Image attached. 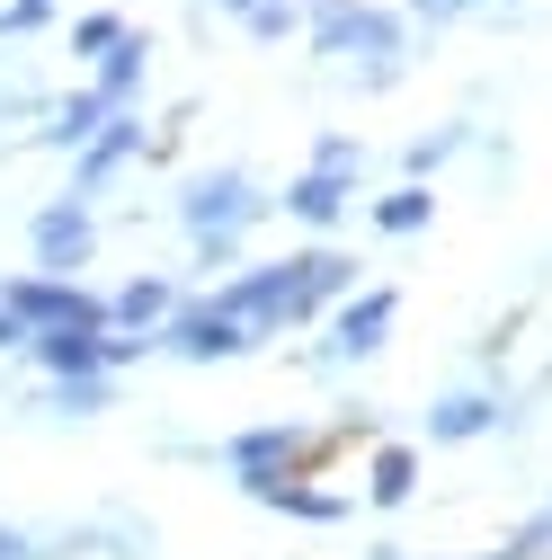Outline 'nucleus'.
I'll return each mask as SVG.
<instances>
[{"instance_id":"obj_1","label":"nucleus","mask_w":552,"mask_h":560,"mask_svg":"<svg viewBox=\"0 0 552 560\" xmlns=\"http://www.w3.org/2000/svg\"><path fill=\"white\" fill-rule=\"evenodd\" d=\"M312 27H321V45H338V54H348V45H357V54H392V45H401V27H392L383 10H357V0H330Z\"/></svg>"},{"instance_id":"obj_2","label":"nucleus","mask_w":552,"mask_h":560,"mask_svg":"<svg viewBox=\"0 0 552 560\" xmlns=\"http://www.w3.org/2000/svg\"><path fill=\"white\" fill-rule=\"evenodd\" d=\"M392 294H357L348 312H338V347H348V357H375V347H383V329H392Z\"/></svg>"},{"instance_id":"obj_3","label":"nucleus","mask_w":552,"mask_h":560,"mask_svg":"<svg viewBox=\"0 0 552 560\" xmlns=\"http://www.w3.org/2000/svg\"><path fill=\"white\" fill-rule=\"evenodd\" d=\"M179 347H187V357H232V347H250V338L232 329V312H187L179 320Z\"/></svg>"},{"instance_id":"obj_4","label":"nucleus","mask_w":552,"mask_h":560,"mask_svg":"<svg viewBox=\"0 0 552 560\" xmlns=\"http://www.w3.org/2000/svg\"><path fill=\"white\" fill-rule=\"evenodd\" d=\"M491 428V400L481 392H455V400H437V418H428V436H446V445H463V436H481Z\"/></svg>"},{"instance_id":"obj_5","label":"nucleus","mask_w":552,"mask_h":560,"mask_svg":"<svg viewBox=\"0 0 552 560\" xmlns=\"http://www.w3.org/2000/svg\"><path fill=\"white\" fill-rule=\"evenodd\" d=\"M338 196H348V187H338V178L321 170V178H303V187H295L286 205H295V214H303V223H330V214H338Z\"/></svg>"},{"instance_id":"obj_6","label":"nucleus","mask_w":552,"mask_h":560,"mask_svg":"<svg viewBox=\"0 0 552 560\" xmlns=\"http://www.w3.org/2000/svg\"><path fill=\"white\" fill-rule=\"evenodd\" d=\"M383 232H419L428 223V187H401V196H383V214H375Z\"/></svg>"},{"instance_id":"obj_7","label":"nucleus","mask_w":552,"mask_h":560,"mask_svg":"<svg viewBox=\"0 0 552 560\" xmlns=\"http://www.w3.org/2000/svg\"><path fill=\"white\" fill-rule=\"evenodd\" d=\"M375 499H383V508H392V499H410V454H401V445L375 463Z\"/></svg>"},{"instance_id":"obj_8","label":"nucleus","mask_w":552,"mask_h":560,"mask_svg":"<svg viewBox=\"0 0 552 560\" xmlns=\"http://www.w3.org/2000/svg\"><path fill=\"white\" fill-rule=\"evenodd\" d=\"M232 10H241V19L258 27V36H276V27H286V19H295V0H232Z\"/></svg>"},{"instance_id":"obj_9","label":"nucleus","mask_w":552,"mask_h":560,"mask_svg":"<svg viewBox=\"0 0 552 560\" xmlns=\"http://www.w3.org/2000/svg\"><path fill=\"white\" fill-rule=\"evenodd\" d=\"M81 241H90V232H81V223H62V214H54V223H45V249H62V258H81Z\"/></svg>"},{"instance_id":"obj_10","label":"nucleus","mask_w":552,"mask_h":560,"mask_svg":"<svg viewBox=\"0 0 552 560\" xmlns=\"http://www.w3.org/2000/svg\"><path fill=\"white\" fill-rule=\"evenodd\" d=\"M0 338H10V320H0Z\"/></svg>"}]
</instances>
